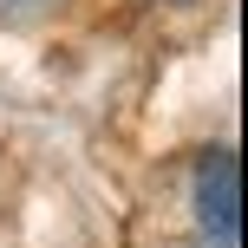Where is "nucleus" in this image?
<instances>
[{
	"label": "nucleus",
	"mask_w": 248,
	"mask_h": 248,
	"mask_svg": "<svg viewBox=\"0 0 248 248\" xmlns=\"http://www.w3.org/2000/svg\"><path fill=\"white\" fill-rule=\"evenodd\" d=\"M189 196H196L202 235L222 242V248H235V235H242V163H235V150H229V144H222V150H202Z\"/></svg>",
	"instance_id": "f257e3e1"
},
{
	"label": "nucleus",
	"mask_w": 248,
	"mask_h": 248,
	"mask_svg": "<svg viewBox=\"0 0 248 248\" xmlns=\"http://www.w3.org/2000/svg\"><path fill=\"white\" fill-rule=\"evenodd\" d=\"M59 7H65V0H0V26L26 33V26H46Z\"/></svg>",
	"instance_id": "f03ea898"
},
{
	"label": "nucleus",
	"mask_w": 248,
	"mask_h": 248,
	"mask_svg": "<svg viewBox=\"0 0 248 248\" xmlns=\"http://www.w3.org/2000/svg\"><path fill=\"white\" fill-rule=\"evenodd\" d=\"M170 7H189V0H170Z\"/></svg>",
	"instance_id": "7ed1b4c3"
}]
</instances>
